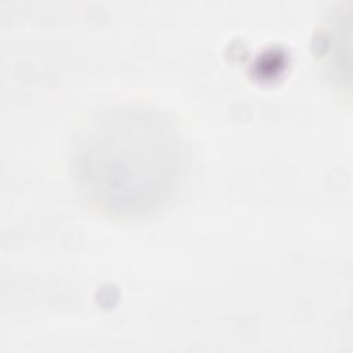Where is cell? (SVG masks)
<instances>
[{"mask_svg":"<svg viewBox=\"0 0 353 353\" xmlns=\"http://www.w3.org/2000/svg\"><path fill=\"white\" fill-rule=\"evenodd\" d=\"M183 160L172 121L154 109L121 106L103 112L83 130L72 167L95 208L132 218L159 210L172 196Z\"/></svg>","mask_w":353,"mask_h":353,"instance_id":"cell-1","label":"cell"}]
</instances>
